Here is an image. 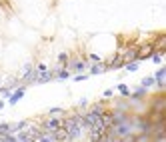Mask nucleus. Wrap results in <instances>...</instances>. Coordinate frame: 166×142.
<instances>
[{
    "mask_svg": "<svg viewBox=\"0 0 166 142\" xmlns=\"http://www.w3.org/2000/svg\"><path fill=\"white\" fill-rule=\"evenodd\" d=\"M154 80H156V84H158L160 88L164 86V80H166V68H164V66H162V68L154 74Z\"/></svg>",
    "mask_w": 166,
    "mask_h": 142,
    "instance_id": "1",
    "label": "nucleus"
},
{
    "mask_svg": "<svg viewBox=\"0 0 166 142\" xmlns=\"http://www.w3.org/2000/svg\"><path fill=\"white\" fill-rule=\"evenodd\" d=\"M24 90H26V88L22 86V88H18L16 92H12V94H10V100H8V102H10V104H16V102H18V100H20V98L24 96Z\"/></svg>",
    "mask_w": 166,
    "mask_h": 142,
    "instance_id": "2",
    "label": "nucleus"
},
{
    "mask_svg": "<svg viewBox=\"0 0 166 142\" xmlns=\"http://www.w3.org/2000/svg\"><path fill=\"white\" fill-rule=\"evenodd\" d=\"M52 78H54V72H42V74H38L36 82L42 84V82H48V80H52Z\"/></svg>",
    "mask_w": 166,
    "mask_h": 142,
    "instance_id": "3",
    "label": "nucleus"
},
{
    "mask_svg": "<svg viewBox=\"0 0 166 142\" xmlns=\"http://www.w3.org/2000/svg\"><path fill=\"white\" fill-rule=\"evenodd\" d=\"M148 94V88H144V86H142V88H138V90H134V92H132V98H136V100H140V98H144V96Z\"/></svg>",
    "mask_w": 166,
    "mask_h": 142,
    "instance_id": "4",
    "label": "nucleus"
},
{
    "mask_svg": "<svg viewBox=\"0 0 166 142\" xmlns=\"http://www.w3.org/2000/svg\"><path fill=\"white\" fill-rule=\"evenodd\" d=\"M154 84H156L154 76H146V78H142V86H144V88H152Z\"/></svg>",
    "mask_w": 166,
    "mask_h": 142,
    "instance_id": "5",
    "label": "nucleus"
},
{
    "mask_svg": "<svg viewBox=\"0 0 166 142\" xmlns=\"http://www.w3.org/2000/svg\"><path fill=\"white\" fill-rule=\"evenodd\" d=\"M138 70V62L132 60V62H126V72H136Z\"/></svg>",
    "mask_w": 166,
    "mask_h": 142,
    "instance_id": "6",
    "label": "nucleus"
},
{
    "mask_svg": "<svg viewBox=\"0 0 166 142\" xmlns=\"http://www.w3.org/2000/svg\"><path fill=\"white\" fill-rule=\"evenodd\" d=\"M68 66H70V64H68ZM70 68H72V70H74V72H80V70H84V68H86V66H84V62H74V64H72V66H70Z\"/></svg>",
    "mask_w": 166,
    "mask_h": 142,
    "instance_id": "7",
    "label": "nucleus"
},
{
    "mask_svg": "<svg viewBox=\"0 0 166 142\" xmlns=\"http://www.w3.org/2000/svg\"><path fill=\"white\" fill-rule=\"evenodd\" d=\"M106 68H100V66H92L90 68V74H100V72H104Z\"/></svg>",
    "mask_w": 166,
    "mask_h": 142,
    "instance_id": "8",
    "label": "nucleus"
},
{
    "mask_svg": "<svg viewBox=\"0 0 166 142\" xmlns=\"http://www.w3.org/2000/svg\"><path fill=\"white\" fill-rule=\"evenodd\" d=\"M10 132V124H0V134H8Z\"/></svg>",
    "mask_w": 166,
    "mask_h": 142,
    "instance_id": "9",
    "label": "nucleus"
},
{
    "mask_svg": "<svg viewBox=\"0 0 166 142\" xmlns=\"http://www.w3.org/2000/svg\"><path fill=\"white\" fill-rule=\"evenodd\" d=\"M118 90H120V94H124V96H130V90L126 88L124 84H118Z\"/></svg>",
    "mask_w": 166,
    "mask_h": 142,
    "instance_id": "10",
    "label": "nucleus"
},
{
    "mask_svg": "<svg viewBox=\"0 0 166 142\" xmlns=\"http://www.w3.org/2000/svg\"><path fill=\"white\" fill-rule=\"evenodd\" d=\"M58 112H62V108H52V110H50V114H52V116H54V114H58Z\"/></svg>",
    "mask_w": 166,
    "mask_h": 142,
    "instance_id": "11",
    "label": "nucleus"
},
{
    "mask_svg": "<svg viewBox=\"0 0 166 142\" xmlns=\"http://www.w3.org/2000/svg\"><path fill=\"white\" fill-rule=\"evenodd\" d=\"M66 58H68V56H66V54H64V52H62V54H60V56H58V60H60V62H64V60H66Z\"/></svg>",
    "mask_w": 166,
    "mask_h": 142,
    "instance_id": "12",
    "label": "nucleus"
},
{
    "mask_svg": "<svg viewBox=\"0 0 166 142\" xmlns=\"http://www.w3.org/2000/svg\"><path fill=\"white\" fill-rule=\"evenodd\" d=\"M2 108H4V102H0V110H2Z\"/></svg>",
    "mask_w": 166,
    "mask_h": 142,
    "instance_id": "13",
    "label": "nucleus"
}]
</instances>
